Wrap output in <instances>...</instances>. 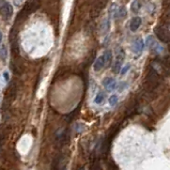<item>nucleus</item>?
Wrapping results in <instances>:
<instances>
[{
  "label": "nucleus",
  "instance_id": "obj_11",
  "mask_svg": "<svg viewBox=\"0 0 170 170\" xmlns=\"http://www.w3.org/2000/svg\"><path fill=\"white\" fill-rule=\"evenodd\" d=\"M104 56H105V59H106V66H109L112 62V51H106L104 53Z\"/></svg>",
  "mask_w": 170,
  "mask_h": 170
},
{
  "label": "nucleus",
  "instance_id": "obj_8",
  "mask_svg": "<svg viewBox=\"0 0 170 170\" xmlns=\"http://www.w3.org/2000/svg\"><path fill=\"white\" fill-rule=\"evenodd\" d=\"M141 25V18L138 16L134 17V18L130 21V30H132L133 32H136L137 30H138V28L140 27Z\"/></svg>",
  "mask_w": 170,
  "mask_h": 170
},
{
  "label": "nucleus",
  "instance_id": "obj_1",
  "mask_svg": "<svg viewBox=\"0 0 170 170\" xmlns=\"http://www.w3.org/2000/svg\"><path fill=\"white\" fill-rule=\"evenodd\" d=\"M161 75L154 67H150L145 77V88L149 91H154L160 87Z\"/></svg>",
  "mask_w": 170,
  "mask_h": 170
},
{
  "label": "nucleus",
  "instance_id": "obj_21",
  "mask_svg": "<svg viewBox=\"0 0 170 170\" xmlns=\"http://www.w3.org/2000/svg\"><path fill=\"white\" fill-rule=\"evenodd\" d=\"M3 77H4V80H6V82H8V81H10V75H9L8 71L3 72Z\"/></svg>",
  "mask_w": 170,
  "mask_h": 170
},
{
  "label": "nucleus",
  "instance_id": "obj_9",
  "mask_svg": "<svg viewBox=\"0 0 170 170\" xmlns=\"http://www.w3.org/2000/svg\"><path fill=\"white\" fill-rule=\"evenodd\" d=\"M145 43L142 39H137L134 43V51L138 54L141 53V51H143V48H145Z\"/></svg>",
  "mask_w": 170,
  "mask_h": 170
},
{
  "label": "nucleus",
  "instance_id": "obj_20",
  "mask_svg": "<svg viewBox=\"0 0 170 170\" xmlns=\"http://www.w3.org/2000/svg\"><path fill=\"white\" fill-rule=\"evenodd\" d=\"M130 64L125 65V66H124L123 69H122V71H121V74H122V75H124V74H125L126 72H127L128 70H130Z\"/></svg>",
  "mask_w": 170,
  "mask_h": 170
},
{
  "label": "nucleus",
  "instance_id": "obj_13",
  "mask_svg": "<svg viewBox=\"0 0 170 170\" xmlns=\"http://www.w3.org/2000/svg\"><path fill=\"white\" fill-rule=\"evenodd\" d=\"M104 100H105V94H104V93H99V94L96 95V97L94 99V103L102 104L104 102Z\"/></svg>",
  "mask_w": 170,
  "mask_h": 170
},
{
  "label": "nucleus",
  "instance_id": "obj_16",
  "mask_svg": "<svg viewBox=\"0 0 170 170\" xmlns=\"http://www.w3.org/2000/svg\"><path fill=\"white\" fill-rule=\"evenodd\" d=\"M118 95L117 94H112V95H110V97H109V104L111 106H115V104L118 103Z\"/></svg>",
  "mask_w": 170,
  "mask_h": 170
},
{
  "label": "nucleus",
  "instance_id": "obj_5",
  "mask_svg": "<svg viewBox=\"0 0 170 170\" xmlns=\"http://www.w3.org/2000/svg\"><path fill=\"white\" fill-rule=\"evenodd\" d=\"M93 67H94V71L95 72H99L101 71V70H103L104 67H106V59H105V56H100L99 58L96 59V61L94 62V65H93Z\"/></svg>",
  "mask_w": 170,
  "mask_h": 170
},
{
  "label": "nucleus",
  "instance_id": "obj_3",
  "mask_svg": "<svg viewBox=\"0 0 170 170\" xmlns=\"http://www.w3.org/2000/svg\"><path fill=\"white\" fill-rule=\"evenodd\" d=\"M1 14L4 21H9L13 15V6L6 0H1Z\"/></svg>",
  "mask_w": 170,
  "mask_h": 170
},
{
  "label": "nucleus",
  "instance_id": "obj_10",
  "mask_svg": "<svg viewBox=\"0 0 170 170\" xmlns=\"http://www.w3.org/2000/svg\"><path fill=\"white\" fill-rule=\"evenodd\" d=\"M126 15H127V10H126L125 6H122L115 10V18H123V17H125Z\"/></svg>",
  "mask_w": 170,
  "mask_h": 170
},
{
  "label": "nucleus",
  "instance_id": "obj_6",
  "mask_svg": "<svg viewBox=\"0 0 170 170\" xmlns=\"http://www.w3.org/2000/svg\"><path fill=\"white\" fill-rule=\"evenodd\" d=\"M103 86L106 87L107 91H112V90H115V87H117V82H115V80L113 79V78L107 77L103 80Z\"/></svg>",
  "mask_w": 170,
  "mask_h": 170
},
{
  "label": "nucleus",
  "instance_id": "obj_14",
  "mask_svg": "<svg viewBox=\"0 0 170 170\" xmlns=\"http://www.w3.org/2000/svg\"><path fill=\"white\" fill-rule=\"evenodd\" d=\"M6 56H8V51H6V45L1 43V60L2 61H6Z\"/></svg>",
  "mask_w": 170,
  "mask_h": 170
},
{
  "label": "nucleus",
  "instance_id": "obj_4",
  "mask_svg": "<svg viewBox=\"0 0 170 170\" xmlns=\"http://www.w3.org/2000/svg\"><path fill=\"white\" fill-rule=\"evenodd\" d=\"M123 59H124V51L121 48L120 49V53L118 54L117 60H115V66H113V72H115V74L119 73V71L121 70V65H122V62H123Z\"/></svg>",
  "mask_w": 170,
  "mask_h": 170
},
{
  "label": "nucleus",
  "instance_id": "obj_7",
  "mask_svg": "<svg viewBox=\"0 0 170 170\" xmlns=\"http://www.w3.org/2000/svg\"><path fill=\"white\" fill-rule=\"evenodd\" d=\"M39 4L36 2V0H30V1H28L27 3H26V6H24V11H26L27 13H30V12H34V11L38 9Z\"/></svg>",
  "mask_w": 170,
  "mask_h": 170
},
{
  "label": "nucleus",
  "instance_id": "obj_2",
  "mask_svg": "<svg viewBox=\"0 0 170 170\" xmlns=\"http://www.w3.org/2000/svg\"><path fill=\"white\" fill-rule=\"evenodd\" d=\"M154 32H155V36L163 43H167V44L170 43V29L168 27H166L165 25L157 26L155 28V30H154Z\"/></svg>",
  "mask_w": 170,
  "mask_h": 170
},
{
  "label": "nucleus",
  "instance_id": "obj_19",
  "mask_svg": "<svg viewBox=\"0 0 170 170\" xmlns=\"http://www.w3.org/2000/svg\"><path fill=\"white\" fill-rule=\"evenodd\" d=\"M126 87H127V84H126V82H120L119 87H118V90H119V92H121V91H123Z\"/></svg>",
  "mask_w": 170,
  "mask_h": 170
},
{
  "label": "nucleus",
  "instance_id": "obj_12",
  "mask_svg": "<svg viewBox=\"0 0 170 170\" xmlns=\"http://www.w3.org/2000/svg\"><path fill=\"white\" fill-rule=\"evenodd\" d=\"M132 11L133 12H138L139 10H140V8H141V2H140V0H135L134 2L132 3Z\"/></svg>",
  "mask_w": 170,
  "mask_h": 170
},
{
  "label": "nucleus",
  "instance_id": "obj_15",
  "mask_svg": "<svg viewBox=\"0 0 170 170\" xmlns=\"http://www.w3.org/2000/svg\"><path fill=\"white\" fill-rule=\"evenodd\" d=\"M164 25L166 27H168L170 29V10H168V12L166 13L165 15V18H164Z\"/></svg>",
  "mask_w": 170,
  "mask_h": 170
},
{
  "label": "nucleus",
  "instance_id": "obj_18",
  "mask_svg": "<svg viewBox=\"0 0 170 170\" xmlns=\"http://www.w3.org/2000/svg\"><path fill=\"white\" fill-rule=\"evenodd\" d=\"M109 27H110V23L108 19H105V21H104V32H107L108 30H109Z\"/></svg>",
  "mask_w": 170,
  "mask_h": 170
},
{
  "label": "nucleus",
  "instance_id": "obj_22",
  "mask_svg": "<svg viewBox=\"0 0 170 170\" xmlns=\"http://www.w3.org/2000/svg\"><path fill=\"white\" fill-rule=\"evenodd\" d=\"M169 49H170V43H169Z\"/></svg>",
  "mask_w": 170,
  "mask_h": 170
},
{
  "label": "nucleus",
  "instance_id": "obj_17",
  "mask_svg": "<svg viewBox=\"0 0 170 170\" xmlns=\"http://www.w3.org/2000/svg\"><path fill=\"white\" fill-rule=\"evenodd\" d=\"M145 46H148V47H153V45L155 44V42H154V39H153V36H149V38L145 40Z\"/></svg>",
  "mask_w": 170,
  "mask_h": 170
}]
</instances>
